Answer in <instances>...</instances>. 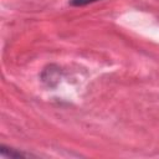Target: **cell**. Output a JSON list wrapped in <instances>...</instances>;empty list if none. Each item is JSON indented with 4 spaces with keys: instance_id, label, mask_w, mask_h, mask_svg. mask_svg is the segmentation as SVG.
Wrapping results in <instances>:
<instances>
[{
    "instance_id": "6da1fadb",
    "label": "cell",
    "mask_w": 159,
    "mask_h": 159,
    "mask_svg": "<svg viewBox=\"0 0 159 159\" xmlns=\"http://www.w3.org/2000/svg\"><path fill=\"white\" fill-rule=\"evenodd\" d=\"M0 155L2 158H24V157H29V154L17 152L12 148H6L5 145L0 147Z\"/></svg>"
},
{
    "instance_id": "7a4b0ae2",
    "label": "cell",
    "mask_w": 159,
    "mask_h": 159,
    "mask_svg": "<svg viewBox=\"0 0 159 159\" xmlns=\"http://www.w3.org/2000/svg\"><path fill=\"white\" fill-rule=\"evenodd\" d=\"M96 1H98V0H70V4L72 6H84V5L96 2Z\"/></svg>"
}]
</instances>
